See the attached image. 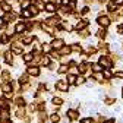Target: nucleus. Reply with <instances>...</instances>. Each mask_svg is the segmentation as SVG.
Returning <instances> with one entry per match:
<instances>
[{"instance_id": "nucleus-33", "label": "nucleus", "mask_w": 123, "mask_h": 123, "mask_svg": "<svg viewBox=\"0 0 123 123\" xmlns=\"http://www.w3.org/2000/svg\"><path fill=\"white\" fill-rule=\"evenodd\" d=\"M104 76H105V78H110V76H111V73H110L109 70H105V72H104Z\"/></svg>"}, {"instance_id": "nucleus-34", "label": "nucleus", "mask_w": 123, "mask_h": 123, "mask_svg": "<svg viewBox=\"0 0 123 123\" xmlns=\"http://www.w3.org/2000/svg\"><path fill=\"white\" fill-rule=\"evenodd\" d=\"M22 6H24V7H28V6H29V2H28V0H25V2L22 3Z\"/></svg>"}, {"instance_id": "nucleus-36", "label": "nucleus", "mask_w": 123, "mask_h": 123, "mask_svg": "<svg viewBox=\"0 0 123 123\" xmlns=\"http://www.w3.org/2000/svg\"><path fill=\"white\" fill-rule=\"evenodd\" d=\"M116 76H117V78H123V72H117Z\"/></svg>"}, {"instance_id": "nucleus-14", "label": "nucleus", "mask_w": 123, "mask_h": 123, "mask_svg": "<svg viewBox=\"0 0 123 123\" xmlns=\"http://www.w3.org/2000/svg\"><path fill=\"white\" fill-rule=\"evenodd\" d=\"M68 116H69L70 119H76V117H78V113L73 111V110H69V111H68Z\"/></svg>"}, {"instance_id": "nucleus-23", "label": "nucleus", "mask_w": 123, "mask_h": 123, "mask_svg": "<svg viewBox=\"0 0 123 123\" xmlns=\"http://www.w3.org/2000/svg\"><path fill=\"white\" fill-rule=\"evenodd\" d=\"M50 119H51V122H53V123H57V122H59V116H57V114H51V117H50Z\"/></svg>"}, {"instance_id": "nucleus-27", "label": "nucleus", "mask_w": 123, "mask_h": 123, "mask_svg": "<svg viewBox=\"0 0 123 123\" xmlns=\"http://www.w3.org/2000/svg\"><path fill=\"white\" fill-rule=\"evenodd\" d=\"M0 41H2V44H6V43H7V37H6V35H2Z\"/></svg>"}, {"instance_id": "nucleus-38", "label": "nucleus", "mask_w": 123, "mask_h": 123, "mask_svg": "<svg viewBox=\"0 0 123 123\" xmlns=\"http://www.w3.org/2000/svg\"><path fill=\"white\" fill-rule=\"evenodd\" d=\"M105 123H114V122L113 120H109V122H105Z\"/></svg>"}, {"instance_id": "nucleus-10", "label": "nucleus", "mask_w": 123, "mask_h": 123, "mask_svg": "<svg viewBox=\"0 0 123 123\" xmlns=\"http://www.w3.org/2000/svg\"><path fill=\"white\" fill-rule=\"evenodd\" d=\"M100 65H104V66L109 68V66H110V60L107 59V57H101V59H100Z\"/></svg>"}, {"instance_id": "nucleus-20", "label": "nucleus", "mask_w": 123, "mask_h": 123, "mask_svg": "<svg viewBox=\"0 0 123 123\" xmlns=\"http://www.w3.org/2000/svg\"><path fill=\"white\" fill-rule=\"evenodd\" d=\"M5 59H6V62H7V63H12V53H6Z\"/></svg>"}, {"instance_id": "nucleus-5", "label": "nucleus", "mask_w": 123, "mask_h": 123, "mask_svg": "<svg viewBox=\"0 0 123 123\" xmlns=\"http://www.w3.org/2000/svg\"><path fill=\"white\" fill-rule=\"evenodd\" d=\"M28 73H29V75H32V76H38V75H40V69H38L37 66L29 68V69H28Z\"/></svg>"}, {"instance_id": "nucleus-2", "label": "nucleus", "mask_w": 123, "mask_h": 123, "mask_svg": "<svg viewBox=\"0 0 123 123\" xmlns=\"http://www.w3.org/2000/svg\"><path fill=\"white\" fill-rule=\"evenodd\" d=\"M51 47H54V49H62L63 47V40H54L53 43H51Z\"/></svg>"}, {"instance_id": "nucleus-17", "label": "nucleus", "mask_w": 123, "mask_h": 123, "mask_svg": "<svg viewBox=\"0 0 123 123\" xmlns=\"http://www.w3.org/2000/svg\"><path fill=\"white\" fill-rule=\"evenodd\" d=\"M2 9H3L5 12H10L12 7H10V5H7V3H3V5H2Z\"/></svg>"}, {"instance_id": "nucleus-35", "label": "nucleus", "mask_w": 123, "mask_h": 123, "mask_svg": "<svg viewBox=\"0 0 123 123\" xmlns=\"http://www.w3.org/2000/svg\"><path fill=\"white\" fill-rule=\"evenodd\" d=\"M69 82H70V84L75 82V76H69Z\"/></svg>"}, {"instance_id": "nucleus-3", "label": "nucleus", "mask_w": 123, "mask_h": 123, "mask_svg": "<svg viewBox=\"0 0 123 123\" xmlns=\"http://www.w3.org/2000/svg\"><path fill=\"white\" fill-rule=\"evenodd\" d=\"M15 29H16V32H18V34H19V32H24V31L26 29V25H25L24 22H21V24H16Z\"/></svg>"}, {"instance_id": "nucleus-15", "label": "nucleus", "mask_w": 123, "mask_h": 123, "mask_svg": "<svg viewBox=\"0 0 123 123\" xmlns=\"http://www.w3.org/2000/svg\"><path fill=\"white\" fill-rule=\"evenodd\" d=\"M62 103H63V100H62V98H57V97L53 98V104H56V105H62Z\"/></svg>"}, {"instance_id": "nucleus-39", "label": "nucleus", "mask_w": 123, "mask_h": 123, "mask_svg": "<svg viewBox=\"0 0 123 123\" xmlns=\"http://www.w3.org/2000/svg\"><path fill=\"white\" fill-rule=\"evenodd\" d=\"M0 3H2V0H0Z\"/></svg>"}, {"instance_id": "nucleus-18", "label": "nucleus", "mask_w": 123, "mask_h": 123, "mask_svg": "<svg viewBox=\"0 0 123 123\" xmlns=\"http://www.w3.org/2000/svg\"><path fill=\"white\" fill-rule=\"evenodd\" d=\"M84 82H85V78H82V76H79V78L75 81V84H76V85H81V84H84Z\"/></svg>"}, {"instance_id": "nucleus-8", "label": "nucleus", "mask_w": 123, "mask_h": 123, "mask_svg": "<svg viewBox=\"0 0 123 123\" xmlns=\"http://www.w3.org/2000/svg\"><path fill=\"white\" fill-rule=\"evenodd\" d=\"M59 22H60V18H59V16H54V18H50V19L47 21V24H49V25H57Z\"/></svg>"}, {"instance_id": "nucleus-11", "label": "nucleus", "mask_w": 123, "mask_h": 123, "mask_svg": "<svg viewBox=\"0 0 123 123\" xmlns=\"http://www.w3.org/2000/svg\"><path fill=\"white\" fill-rule=\"evenodd\" d=\"M38 7L35 6V5H32V6H29V12H31V15H38Z\"/></svg>"}, {"instance_id": "nucleus-25", "label": "nucleus", "mask_w": 123, "mask_h": 123, "mask_svg": "<svg viewBox=\"0 0 123 123\" xmlns=\"http://www.w3.org/2000/svg\"><path fill=\"white\" fill-rule=\"evenodd\" d=\"M31 40H32V37H25L22 41H24V44H29V43H31Z\"/></svg>"}, {"instance_id": "nucleus-4", "label": "nucleus", "mask_w": 123, "mask_h": 123, "mask_svg": "<svg viewBox=\"0 0 123 123\" xmlns=\"http://www.w3.org/2000/svg\"><path fill=\"white\" fill-rule=\"evenodd\" d=\"M57 89H60V91H66L68 89V84H66V81H60V82H57Z\"/></svg>"}, {"instance_id": "nucleus-22", "label": "nucleus", "mask_w": 123, "mask_h": 123, "mask_svg": "<svg viewBox=\"0 0 123 123\" xmlns=\"http://www.w3.org/2000/svg\"><path fill=\"white\" fill-rule=\"evenodd\" d=\"M92 70L94 72H101V66L100 65H92Z\"/></svg>"}, {"instance_id": "nucleus-6", "label": "nucleus", "mask_w": 123, "mask_h": 123, "mask_svg": "<svg viewBox=\"0 0 123 123\" xmlns=\"http://www.w3.org/2000/svg\"><path fill=\"white\" fill-rule=\"evenodd\" d=\"M12 51L16 53V54H21L22 53V47H21L19 44H12Z\"/></svg>"}, {"instance_id": "nucleus-12", "label": "nucleus", "mask_w": 123, "mask_h": 123, "mask_svg": "<svg viewBox=\"0 0 123 123\" xmlns=\"http://www.w3.org/2000/svg\"><path fill=\"white\" fill-rule=\"evenodd\" d=\"M32 59H34V54H32V53H26V54H24V60H25V62H31Z\"/></svg>"}, {"instance_id": "nucleus-31", "label": "nucleus", "mask_w": 123, "mask_h": 123, "mask_svg": "<svg viewBox=\"0 0 123 123\" xmlns=\"http://www.w3.org/2000/svg\"><path fill=\"white\" fill-rule=\"evenodd\" d=\"M79 70H81V72H85V70H86V65H81Z\"/></svg>"}, {"instance_id": "nucleus-30", "label": "nucleus", "mask_w": 123, "mask_h": 123, "mask_svg": "<svg viewBox=\"0 0 123 123\" xmlns=\"http://www.w3.org/2000/svg\"><path fill=\"white\" fill-rule=\"evenodd\" d=\"M62 51H63V53H70V47H63Z\"/></svg>"}, {"instance_id": "nucleus-26", "label": "nucleus", "mask_w": 123, "mask_h": 123, "mask_svg": "<svg viewBox=\"0 0 123 123\" xmlns=\"http://www.w3.org/2000/svg\"><path fill=\"white\" fill-rule=\"evenodd\" d=\"M66 70H68V66H60V68H59V72H60V73H63V72H66Z\"/></svg>"}, {"instance_id": "nucleus-1", "label": "nucleus", "mask_w": 123, "mask_h": 123, "mask_svg": "<svg viewBox=\"0 0 123 123\" xmlns=\"http://www.w3.org/2000/svg\"><path fill=\"white\" fill-rule=\"evenodd\" d=\"M97 22H98V25H101L103 28H105V26L110 25V19L107 18V16H100V18L97 19Z\"/></svg>"}, {"instance_id": "nucleus-24", "label": "nucleus", "mask_w": 123, "mask_h": 123, "mask_svg": "<svg viewBox=\"0 0 123 123\" xmlns=\"http://www.w3.org/2000/svg\"><path fill=\"white\" fill-rule=\"evenodd\" d=\"M97 35H98L100 38H103V37L105 35V31H104V29H100V31H98V32H97Z\"/></svg>"}, {"instance_id": "nucleus-28", "label": "nucleus", "mask_w": 123, "mask_h": 123, "mask_svg": "<svg viewBox=\"0 0 123 123\" xmlns=\"http://www.w3.org/2000/svg\"><path fill=\"white\" fill-rule=\"evenodd\" d=\"M16 104L18 105H24V100L22 98H16Z\"/></svg>"}, {"instance_id": "nucleus-32", "label": "nucleus", "mask_w": 123, "mask_h": 123, "mask_svg": "<svg viewBox=\"0 0 123 123\" xmlns=\"http://www.w3.org/2000/svg\"><path fill=\"white\" fill-rule=\"evenodd\" d=\"M3 79H7L9 81V73L7 72H3Z\"/></svg>"}, {"instance_id": "nucleus-9", "label": "nucleus", "mask_w": 123, "mask_h": 123, "mask_svg": "<svg viewBox=\"0 0 123 123\" xmlns=\"http://www.w3.org/2000/svg\"><path fill=\"white\" fill-rule=\"evenodd\" d=\"M86 25H88V21H86V19H84V21L78 22V25H76V29H84Z\"/></svg>"}, {"instance_id": "nucleus-29", "label": "nucleus", "mask_w": 123, "mask_h": 123, "mask_svg": "<svg viewBox=\"0 0 123 123\" xmlns=\"http://www.w3.org/2000/svg\"><path fill=\"white\" fill-rule=\"evenodd\" d=\"M82 123H94V120L92 119H85V120H82Z\"/></svg>"}, {"instance_id": "nucleus-13", "label": "nucleus", "mask_w": 123, "mask_h": 123, "mask_svg": "<svg viewBox=\"0 0 123 123\" xmlns=\"http://www.w3.org/2000/svg\"><path fill=\"white\" fill-rule=\"evenodd\" d=\"M2 88H3V91H5V92L12 91V85H10V84H3V85H2Z\"/></svg>"}, {"instance_id": "nucleus-21", "label": "nucleus", "mask_w": 123, "mask_h": 123, "mask_svg": "<svg viewBox=\"0 0 123 123\" xmlns=\"http://www.w3.org/2000/svg\"><path fill=\"white\" fill-rule=\"evenodd\" d=\"M50 49H51V45H50V44H44V45H43V50H44L45 53H49Z\"/></svg>"}, {"instance_id": "nucleus-19", "label": "nucleus", "mask_w": 123, "mask_h": 123, "mask_svg": "<svg viewBox=\"0 0 123 123\" xmlns=\"http://www.w3.org/2000/svg\"><path fill=\"white\" fill-rule=\"evenodd\" d=\"M41 62H43V65H45V66H49V65H50V59H49V57H43Z\"/></svg>"}, {"instance_id": "nucleus-7", "label": "nucleus", "mask_w": 123, "mask_h": 123, "mask_svg": "<svg viewBox=\"0 0 123 123\" xmlns=\"http://www.w3.org/2000/svg\"><path fill=\"white\" fill-rule=\"evenodd\" d=\"M44 7H45V10H47V12H56V9H57L54 3H47Z\"/></svg>"}, {"instance_id": "nucleus-16", "label": "nucleus", "mask_w": 123, "mask_h": 123, "mask_svg": "<svg viewBox=\"0 0 123 123\" xmlns=\"http://www.w3.org/2000/svg\"><path fill=\"white\" fill-rule=\"evenodd\" d=\"M22 15L25 18H31L32 15H31V12H29V9H25V10H22Z\"/></svg>"}, {"instance_id": "nucleus-37", "label": "nucleus", "mask_w": 123, "mask_h": 123, "mask_svg": "<svg viewBox=\"0 0 123 123\" xmlns=\"http://www.w3.org/2000/svg\"><path fill=\"white\" fill-rule=\"evenodd\" d=\"M119 32H120V34H123V25H120V26H119Z\"/></svg>"}]
</instances>
